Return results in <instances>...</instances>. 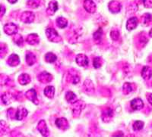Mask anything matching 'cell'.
<instances>
[{
	"label": "cell",
	"mask_w": 152,
	"mask_h": 137,
	"mask_svg": "<svg viewBox=\"0 0 152 137\" xmlns=\"http://www.w3.org/2000/svg\"><path fill=\"white\" fill-rule=\"evenodd\" d=\"M46 35L48 40L53 43H59L62 40L61 36L58 34V33L53 28H47L46 30Z\"/></svg>",
	"instance_id": "6da1fadb"
},
{
	"label": "cell",
	"mask_w": 152,
	"mask_h": 137,
	"mask_svg": "<svg viewBox=\"0 0 152 137\" xmlns=\"http://www.w3.org/2000/svg\"><path fill=\"white\" fill-rule=\"evenodd\" d=\"M4 32L8 35H15L18 32V27L16 24L13 23H9L4 25L3 27Z\"/></svg>",
	"instance_id": "7a4b0ae2"
},
{
	"label": "cell",
	"mask_w": 152,
	"mask_h": 137,
	"mask_svg": "<svg viewBox=\"0 0 152 137\" xmlns=\"http://www.w3.org/2000/svg\"><path fill=\"white\" fill-rule=\"evenodd\" d=\"M85 105L81 100H77L72 104V112L75 116H78L81 112L82 109L85 108Z\"/></svg>",
	"instance_id": "3957f363"
},
{
	"label": "cell",
	"mask_w": 152,
	"mask_h": 137,
	"mask_svg": "<svg viewBox=\"0 0 152 137\" xmlns=\"http://www.w3.org/2000/svg\"><path fill=\"white\" fill-rule=\"evenodd\" d=\"M34 20V14L31 12H24L21 14V21L25 24L32 23Z\"/></svg>",
	"instance_id": "277c9868"
},
{
	"label": "cell",
	"mask_w": 152,
	"mask_h": 137,
	"mask_svg": "<svg viewBox=\"0 0 152 137\" xmlns=\"http://www.w3.org/2000/svg\"><path fill=\"white\" fill-rule=\"evenodd\" d=\"M76 63L79 65L80 67H87L89 64L88 58L84 54H79L76 56Z\"/></svg>",
	"instance_id": "5b68a950"
},
{
	"label": "cell",
	"mask_w": 152,
	"mask_h": 137,
	"mask_svg": "<svg viewBox=\"0 0 152 137\" xmlns=\"http://www.w3.org/2000/svg\"><path fill=\"white\" fill-rule=\"evenodd\" d=\"M56 125L59 129L62 130H66L69 129V124L68 120L64 117H60L56 120Z\"/></svg>",
	"instance_id": "8992f818"
},
{
	"label": "cell",
	"mask_w": 152,
	"mask_h": 137,
	"mask_svg": "<svg viewBox=\"0 0 152 137\" xmlns=\"http://www.w3.org/2000/svg\"><path fill=\"white\" fill-rule=\"evenodd\" d=\"M83 5L86 12L88 13H94L96 11V5L93 0H85Z\"/></svg>",
	"instance_id": "52a82bcc"
},
{
	"label": "cell",
	"mask_w": 152,
	"mask_h": 137,
	"mask_svg": "<svg viewBox=\"0 0 152 137\" xmlns=\"http://www.w3.org/2000/svg\"><path fill=\"white\" fill-rule=\"evenodd\" d=\"M38 80L40 81V82L43 83H50V81H52L53 80V77L52 75L50 74L47 72H42L40 73L37 77Z\"/></svg>",
	"instance_id": "ba28073f"
},
{
	"label": "cell",
	"mask_w": 152,
	"mask_h": 137,
	"mask_svg": "<svg viewBox=\"0 0 152 137\" xmlns=\"http://www.w3.org/2000/svg\"><path fill=\"white\" fill-rule=\"evenodd\" d=\"M37 129L43 136H49V133H49L48 128H47V123H46V122L44 121V120H40V121L38 123Z\"/></svg>",
	"instance_id": "9c48e42d"
},
{
	"label": "cell",
	"mask_w": 152,
	"mask_h": 137,
	"mask_svg": "<svg viewBox=\"0 0 152 137\" xmlns=\"http://www.w3.org/2000/svg\"><path fill=\"white\" fill-rule=\"evenodd\" d=\"M108 6H109L110 11L113 13H118V12H120L122 9L121 3L117 2V1H111Z\"/></svg>",
	"instance_id": "30bf717a"
},
{
	"label": "cell",
	"mask_w": 152,
	"mask_h": 137,
	"mask_svg": "<svg viewBox=\"0 0 152 137\" xmlns=\"http://www.w3.org/2000/svg\"><path fill=\"white\" fill-rule=\"evenodd\" d=\"M25 96H26L27 99L31 101L32 102H34L35 105H37L38 101H37V93L35 89H31L30 90H28V92H26L25 93Z\"/></svg>",
	"instance_id": "8fae6325"
},
{
	"label": "cell",
	"mask_w": 152,
	"mask_h": 137,
	"mask_svg": "<svg viewBox=\"0 0 152 137\" xmlns=\"http://www.w3.org/2000/svg\"><path fill=\"white\" fill-rule=\"evenodd\" d=\"M58 9V2L55 0H53L49 3L48 8L47 9V13L49 15H53Z\"/></svg>",
	"instance_id": "7c38bea8"
},
{
	"label": "cell",
	"mask_w": 152,
	"mask_h": 137,
	"mask_svg": "<svg viewBox=\"0 0 152 137\" xmlns=\"http://www.w3.org/2000/svg\"><path fill=\"white\" fill-rule=\"evenodd\" d=\"M131 107L133 110L138 111L144 107V102L141 99H134L131 101Z\"/></svg>",
	"instance_id": "4fadbf2b"
},
{
	"label": "cell",
	"mask_w": 152,
	"mask_h": 137,
	"mask_svg": "<svg viewBox=\"0 0 152 137\" xmlns=\"http://www.w3.org/2000/svg\"><path fill=\"white\" fill-rule=\"evenodd\" d=\"M20 63V58H19L18 55L16 54H12L8 58V64L10 65L11 67H15L18 66Z\"/></svg>",
	"instance_id": "5bb4252c"
},
{
	"label": "cell",
	"mask_w": 152,
	"mask_h": 137,
	"mask_svg": "<svg viewBox=\"0 0 152 137\" xmlns=\"http://www.w3.org/2000/svg\"><path fill=\"white\" fill-rule=\"evenodd\" d=\"M138 19L137 17H133L129 18L127 21V23H126V28L128 30H132L135 29L138 26Z\"/></svg>",
	"instance_id": "9a60e30c"
},
{
	"label": "cell",
	"mask_w": 152,
	"mask_h": 137,
	"mask_svg": "<svg viewBox=\"0 0 152 137\" xmlns=\"http://www.w3.org/2000/svg\"><path fill=\"white\" fill-rule=\"evenodd\" d=\"M26 41L30 45H37L40 42V38L36 33H31L27 36Z\"/></svg>",
	"instance_id": "2e32d148"
},
{
	"label": "cell",
	"mask_w": 152,
	"mask_h": 137,
	"mask_svg": "<svg viewBox=\"0 0 152 137\" xmlns=\"http://www.w3.org/2000/svg\"><path fill=\"white\" fill-rule=\"evenodd\" d=\"M28 111H27L26 108H19L17 110V112H16L15 119L18 120H21L28 115Z\"/></svg>",
	"instance_id": "e0dca14e"
},
{
	"label": "cell",
	"mask_w": 152,
	"mask_h": 137,
	"mask_svg": "<svg viewBox=\"0 0 152 137\" xmlns=\"http://www.w3.org/2000/svg\"><path fill=\"white\" fill-rule=\"evenodd\" d=\"M113 116V111L111 108H107L105 111L103 112L102 119L105 122H108Z\"/></svg>",
	"instance_id": "ac0fdd59"
},
{
	"label": "cell",
	"mask_w": 152,
	"mask_h": 137,
	"mask_svg": "<svg viewBox=\"0 0 152 137\" xmlns=\"http://www.w3.org/2000/svg\"><path fill=\"white\" fill-rule=\"evenodd\" d=\"M152 76V70L148 66H145L142 70V77L145 80H149Z\"/></svg>",
	"instance_id": "d6986e66"
},
{
	"label": "cell",
	"mask_w": 152,
	"mask_h": 137,
	"mask_svg": "<svg viewBox=\"0 0 152 137\" xmlns=\"http://www.w3.org/2000/svg\"><path fill=\"white\" fill-rule=\"evenodd\" d=\"M18 82L21 85H27L31 82V77L27 74H23L19 76Z\"/></svg>",
	"instance_id": "ffe728a7"
},
{
	"label": "cell",
	"mask_w": 152,
	"mask_h": 137,
	"mask_svg": "<svg viewBox=\"0 0 152 137\" xmlns=\"http://www.w3.org/2000/svg\"><path fill=\"white\" fill-rule=\"evenodd\" d=\"M36 61H37L36 56H35V55H34L32 52H31V51H28V52H27L26 62L29 66H32V65H33L36 62Z\"/></svg>",
	"instance_id": "44dd1931"
},
{
	"label": "cell",
	"mask_w": 152,
	"mask_h": 137,
	"mask_svg": "<svg viewBox=\"0 0 152 137\" xmlns=\"http://www.w3.org/2000/svg\"><path fill=\"white\" fill-rule=\"evenodd\" d=\"M55 93V88L52 86H47L44 89V95L49 99H53Z\"/></svg>",
	"instance_id": "7402d4cb"
},
{
	"label": "cell",
	"mask_w": 152,
	"mask_h": 137,
	"mask_svg": "<svg viewBox=\"0 0 152 137\" xmlns=\"http://www.w3.org/2000/svg\"><path fill=\"white\" fill-rule=\"evenodd\" d=\"M66 99L67 100L68 102L73 104V103L77 101V96H76V95L73 92L69 91L66 94Z\"/></svg>",
	"instance_id": "603a6c76"
},
{
	"label": "cell",
	"mask_w": 152,
	"mask_h": 137,
	"mask_svg": "<svg viewBox=\"0 0 152 137\" xmlns=\"http://www.w3.org/2000/svg\"><path fill=\"white\" fill-rule=\"evenodd\" d=\"M56 23H57V26H58L59 28H61V29H63V28H66L68 25L67 20L62 17H58L56 20Z\"/></svg>",
	"instance_id": "cb8c5ba5"
},
{
	"label": "cell",
	"mask_w": 152,
	"mask_h": 137,
	"mask_svg": "<svg viewBox=\"0 0 152 137\" xmlns=\"http://www.w3.org/2000/svg\"><path fill=\"white\" fill-rule=\"evenodd\" d=\"M12 100H13V97L9 93H6L2 96V101L4 103V105H9V104L12 102Z\"/></svg>",
	"instance_id": "d4e9b609"
},
{
	"label": "cell",
	"mask_w": 152,
	"mask_h": 137,
	"mask_svg": "<svg viewBox=\"0 0 152 137\" xmlns=\"http://www.w3.org/2000/svg\"><path fill=\"white\" fill-rule=\"evenodd\" d=\"M57 57L56 55H54L52 52H48L45 55V60L48 63H54L56 61Z\"/></svg>",
	"instance_id": "484cf974"
},
{
	"label": "cell",
	"mask_w": 152,
	"mask_h": 137,
	"mask_svg": "<svg viewBox=\"0 0 152 137\" xmlns=\"http://www.w3.org/2000/svg\"><path fill=\"white\" fill-rule=\"evenodd\" d=\"M40 0H28L27 5L32 9H37L40 5Z\"/></svg>",
	"instance_id": "4316f807"
},
{
	"label": "cell",
	"mask_w": 152,
	"mask_h": 137,
	"mask_svg": "<svg viewBox=\"0 0 152 137\" xmlns=\"http://www.w3.org/2000/svg\"><path fill=\"white\" fill-rule=\"evenodd\" d=\"M123 93L126 95L131 93L132 91V87L131 83H125L123 86Z\"/></svg>",
	"instance_id": "83f0119b"
},
{
	"label": "cell",
	"mask_w": 152,
	"mask_h": 137,
	"mask_svg": "<svg viewBox=\"0 0 152 137\" xmlns=\"http://www.w3.org/2000/svg\"><path fill=\"white\" fill-rule=\"evenodd\" d=\"M133 130L135 131H138V130H141L144 127V122L141 121V120H137L133 124Z\"/></svg>",
	"instance_id": "f1b7e54d"
},
{
	"label": "cell",
	"mask_w": 152,
	"mask_h": 137,
	"mask_svg": "<svg viewBox=\"0 0 152 137\" xmlns=\"http://www.w3.org/2000/svg\"><path fill=\"white\" fill-rule=\"evenodd\" d=\"M102 35H103V30L102 28H100L97 31H95V32L94 33V34H93L94 39L96 41H99V40H100L101 37H102Z\"/></svg>",
	"instance_id": "f546056e"
},
{
	"label": "cell",
	"mask_w": 152,
	"mask_h": 137,
	"mask_svg": "<svg viewBox=\"0 0 152 137\" xmlns=\"http://www.w3.org/2000/svg\"><path fill=\"white\" fill-rule=\"evenodd\" d=\"M13 40H14L15 43V44H17L18 46H19L23 44V41H24V40H23V37L20 34L15 35L14 38H13Z\"/></svg>",
	"instance_id": "4dcf8cb0"
},
{
	"label": "cell",
	"mask_w": 152,
	"mask_h": 137,
	"mask_svg": "<svg viewBox=\"0 0 152 137\" xmlns=\"http://www.w3.org/2000/svg\"><path fill=\"white\" fill-rule=\"evenodd\" d=\"M93 65L94 68L97 69L99 67H101L102 65V59L99 57H97V58H94V62H93Z\"/></svg>",
	"instance_id": "1f68e13d"
},
{
	"label": "cell",
	"mask_w": 152,
	"mask_h": 137,
	"mask_svg": "<svg viewBox=\"0 0 152 137\" xmlns=\"http://www.w3.org/2000/svg\"><path fill=\"white\" fill-rule=\"evenodd\" d=\"M143 23L145 25H148V24L150 23V21H151V15L150 14H145L143 16Z\"/></svg>",
	"instance_id": "d6a6232c"
},
{
	"label": "cell",
	"mask_w": 152,
	"mask_h": 137,
	"mask_svg": "<svg viewBox=\"0 0 152 137\" xmlns=\"http://www.w3.org/2000/svg\"><path fill=\"white\" fill-rule=\"evenodd\" d=\"M110 36L112 38V40H117L119 37V30H112L110 33Z\"/></svg>",
	"instance_id": "836d02e7"
},
{
	"label": "cell",
	"mask_w": 152,
	"mask_h": 137,
	"mask_svg": "<svg viewBox=\"0 0 152 137\" xmlns=\"http://www.w3.org/2000/svg\"><path fill=\"white\" fill-rule=\"evenodd\" d=\"M15 115L16 112L15 111L14 108H10V109L8 110V116H9V118H15Z\"/></svg>",
	"instance_id": "e575fe53"
},
{
	"label": "cell",
	"mask_w": 152,
	"mask_h": 137,
	"mask_svg": "<svg viewBox=\"0 0 152 137\" xmlns=\"http://www.w3.org/2000/svg\"><path fill=\"white\" fill-rule=\"evenodd\" d=\"M145 8H152V0H143Z\"/></svg>",
	"instance_id": "d590c367"
},
{
	"label": "cell",
	"mask_w": 152,
	"mask_h": 137,
	"mask_svg": "<svg viewBox=\"0 0 152 137\" xmlns=\"http://www.w3.org/2000/svg\"><path fill=\"white\" fill-rule=\"evenodd\" d=\"M88 83L86 82V81H85V84H84V85H85V87L86 88V91H88V90L89 91H93L94 90V86H93V83H91L90 84V86H88V84H87Z\"/></svg>",
	"instance_id": "8d00e7d4"
},
{
	"label": "cell",
	"mask_w": 152,
	"mask_h": 137,
	"mask_svg": "<svg viewBox=\"0 0 152 137\" xmlns=\"http://www.w3.org/2000/svg\"><path fill=\"white\" fill-rule=\"evenodd\" d=\"M80 81V78L77 75H74L72 77V83L73 84H77L78 83V82Z\"/></svg>",
	"instance_id": "74e56055"
},
{
	"label": "cell",
	"mask_w": 152,
	"mask_h": 137,
	"mask_svg": "<svg viewBox=\"0 0 152 137\" xmlns=\"http://www.w3.org/2000/svg\"><path fill=\"white\" fill-rule=\"evenodd\" d=\"M147 99L148 101V102L152 105V93H151V94H149L148 96Z\"/></svg>",
	"instance_id": "f35d334b"
},
{
	"label": "cell",
	"mask_w": 152,
	"mask_h": 137,
	"mask_svg": "<svg viewBox=\"0 0 152 137\" xmlns=\"http://www.w3.org/2000/svg\"><path fill=\"white\" fill-rule=\"evenodd\" d=\"M5 7H4L3 5H1V17H2V16H3V14H5Z\"/></svg>",
	"instance_id": "ab89813d"
},
{
	"label": "cell",
	"mask_w": 152,
	"mask_h": 137,
	"mask_svg": "<svg viewBox=\"0 0 152 137\" xmlns=\"http://www.w3.org/2000/svg\"><path fill=\"white\" fill-rule=\"evenodd\" d=\"M8 1H9V2H10V3H12V4H14V3H15L16 2H17L18 0H8Z\"/></svg>",
	"instance_id": "60d3db41"
},
{
	"label": "cell",
	"mask_w": 152,
	"mask_h": 137,
	"mask_svg": "<svg viewBox=\"0 0 152 137\" xmlns=\"http://www.w3.org/2000/svg\"><path fill=\"white\" fill-rule=\"evenodd\" d=\"M149 36H150L151 37H152V28H151V29L150 32H149Z\"/></svg>",
	"instance_id": "b9f144b4"
}]
</instances>
